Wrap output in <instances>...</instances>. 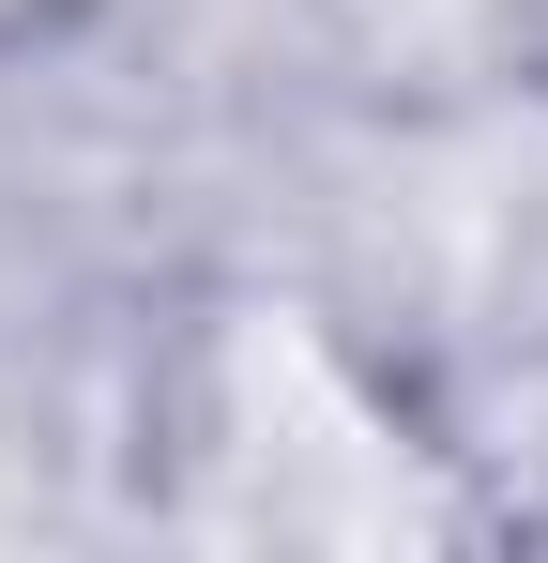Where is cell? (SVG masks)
I'll use <instances>...</instances> for the list:
<instances>
[{"instance_id": "obj_1", "label": "cell", "mask_w": 548, "mask_h": 563, "mask_svg": "<svg viewBox=\"0 0 548 563\" xmlns=\"http://www.w3.org/2000/svg\"><path fill=\"white\" fill-rule=\"evenodd\" d=\"M0 15H15V0H0Z\"/></svg>"}]
</instances>
